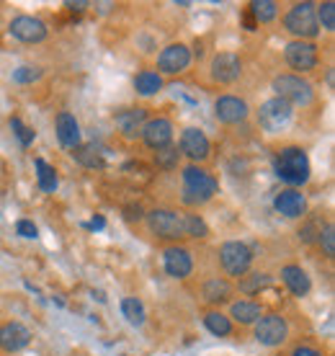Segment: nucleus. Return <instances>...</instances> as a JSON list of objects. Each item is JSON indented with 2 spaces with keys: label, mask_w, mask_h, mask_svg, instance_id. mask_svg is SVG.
<instances>
[{
  "label": "nucleus",
  "mask_w": 335,
  "mask_h": 356,
  "mask_svg": "<svg viewBox=\"0 0 335 356\" xmlns=\"http://www.w3.org/2000/svg\"><path fill=\"white\" fill-rule=\"evenodd\" d=\"M309 158L302 147H284L276 155V176L289 186H304L309 181Z\"/></svg>",
  "instance_id": "1"
},
{
  "label": "nucleus",
  "mask_w": 335,
  "mask_h": 356,
  "mask_svg": "<svg viewBox=\"0 0 335 356\" xmlns=\"http://www.w3.org/2000/svg\"><path fill=\"white\" fill-rule=\"evenodd\" d=\"M318 6L315 3H294L289 8V13L284 16V29L294 34L302 42H309L320 34V24H318Z\"/></svg>",
  "instance_id": "2"
},
{
  "label": "nucleus",
  "mask_w": 335,
  "mask_h": 356,
  "mask_svg": "<svg viewBox=\"0 0 335 356\" xmlns=\"http://www.w3.org/2000/svg\"><path fill=\"white\" fill-rule=\"evenodd\" d=\"M274 93H276V98L286 101L291 108L309 106V104L315 101V88H312V83L304 81L302 75H276Z\"/></svg>",
  "instance_id": "3"
},
{
  "label": "nucleus",
  "mask_w": 335,
  "mask_h": 356,
  "mask_svg": "<svg viewBox=\"0 0 335 356\" xmlns=\"http://www.w3.org/2000/svg\"><path fill=\"white\" fill-rule=\"evenodd\" d=\"M145 220H147L150 232L158 235V238H165V241L183 238V220H181V212H173V209H152V212L145 214Z\"/></svg>",
  "instance_id": "4"
},
{
  "label": "nucleus",
  "mask_w": 335,
  "mask_h": 356,
  "mask_svg": "<svg viewBox=\"0 0 335 356\" xmlns=\"http://www.w3.org/2000/svg\"><path fill=\"white\" fill-rule=\"evenodd\" d=\"M220 264L229 276H243L247 274V268L253 264V250L247 248L245 243L227 241L220 248Z\"/></svg>",
  "instance_id": "5"
},
{
  "label": "nucleus",
  "mask_w": 335,
  "mask_h": 356,
  "mask_svg": "<svg viewBox=\"0 0 335 356\" xmlns=\"http://www.w3.org/2000/svg\"><path fill=\"white\" fill-rule=\"evenodd\" d=\"M284 60H286V65H289L291 70H300V72L315 70L320 63L318 44L315 42L294 39V42H289V44L284 47Z\"/></svg>",
  "instance_id": "6"
},
{
  "label": "nucleus",
  "mask_w": 335,
  "mask_h": 356,
  "mask_svg": "<svg viewBox=\"0 0 335 356\" xmlns=\"http://www.w3.org/2000/svg\"><path fill=\"white\" fill-rule=\"evenodd\" d=\"M291 114H294V108L286 101L274 96L268 98L265 104H261V108H258V124L265 132H279V129H284L291 122Z\"/></svg>",
  "instance_id": "7"
},
{
  "label": "nucleus",
  "mask_w": 335,
  "mask_h": 356,
  "mask_svg": "<svg viewBox=\"0 0 335 356\" xmlns=\"http://www.w3.org/2000/svg\"><path fill=\"white\" fill-rule=\"evenodd\" d=\"M289 336V325H286V318L279 315V312H268V315H261L256 323V341L263 343V346H281Z\"/></svg>",
  "instance_id": "8"
},
{
  "label": "nucleus",
  "mask_w": 335,
  "mask_h": 356,
  "mask_svg": "<svg viewBox=\"0 0 335 356\" xmlns=\"http://www.w3.org/2000/svg\"><path fill=\"white\" fill-rule=\"evenodd\" d=\"M183 188L196 196H202L204 202H209V199L220 191V181H217L209 170L199 168V165H186L183 168Z\"/></svg>",
  "instance_id": "9"
},
{
  "label": "nucleus",
  "mask_w": 335,
  "mask_h": 356,
  "mask_svg": "<svg viewBox=\"0 0 335 356\" xmlns=\"http://www.w3.org/2000/svg\"><path fill=\"white\" fill-rule=\"evenodd\" d=\"M8 31L13 39L24 42V44H39V42H44L47 34H49V29H47L44 21L34 16H16L10 21Z\"/></svg>",
  "instance_id": "10"
},
{
  "label": "nucleus",
  "mask_w": 335,
  "mask_h": 356,
  "mask_svg": "<svg viewBox=\"0 0 335 356\" xmlns=\"http://www.w3.org/2000/svg\"><path fill=\"white\" fill-rule=\"evenodd\" d=\"M209 72H212V81L222 83V86H229L240 78L243 72V63L235 52H220L212 57V65H209Z\"/></svg>",
  "instance_id": "11"
},
{
  "label": "nucleus",
  "mask_w": 335,
  "mask_h": 356,
  "mask_svg": "<svg viewBox=\"0 0 335 356\" xmlns=\"http://www.w3.org/2000/svg\"><path fill=\"white\" fill-rule=\"evenodd\" d=\"M181 155L186 158H191L194 163H202L209 158V152H212V145H209V137L202 132V129H196V127H188L181 132Z\"/></svg>",
  "instance_id": "12"
},
{
  "label": "nucleus",
  "mask_w": 335,
  "mask_h": 356,
  "mask_svg": "<svg viewBox=\"0 0 335 356\" xmlns=\"http://www.w3.org/2000/svg\"><path fill=\"white\" fill-rule=\"evenodd\" d=\"M140 137L150 150H163V147H168L170 140H173V122L165 119V116L150 119V122H145Z\"/></svg>",
  "instance_id": "13"
},
{
  "label": "nucleus",
  "mask_w": 335,
  "mask_h": 356,
  "mask_svg": "<svg viewBox=\"0 0 335 356\" xmlns=\"http://www.w3.org/2000/svg\"><path fill=\"white\" fill-rule=\"evenodd\" d=\"M191 65V49L186 44H168L163 52L158 54V70L165 75H178Z\"/></svg>",
  "instance_id": "14"
},
{
  "label": "nucleus",
  "mask_w": 335,
  "mask_h": 356,
  "mask_svg": "<svg viewBox=\"0 0 335 356\" xmlns=\"http://www.w3.org/2000/svg\"><path fill=\"white\" fill-rule=\"evenodd\" d=\"M274 209L289 220H297V217H304L307 212V196L302 194L300 188H284L274 196Z\"/></svg>",
  "instance_id": "15"
},
{
  "label": "nucleus",
  "mask_w": 335,
  "mask_h": 356,
  "mask_svg": "<svg viewBox=\"0 0 335 356\" xmlns=\"http://www.w3.org/2000/svg\"><path fill=\"white\" fill-rule=\"evenodd\" d=\"M163 266H165L168 276L173 279H186V276L194 271V259L191 253L181 245H170V248L163 250Z\"/></svg>",
  "instance_id": "16"
},
{
  "label": "nucleus",
  "mask_w": 335,
  "mask_h": 356,
  "mask_svg": "<svg viewBox=\"0 0 335 356\" xmlns=\"http://www.w3.org/2000/svg\"><path fill=\"white\" fill-rule=\"evenodd\" d=\"M214 114H217V119H220L222 124H240V122L247 119L250 108L238 96H220L217 104H214Z\"/></svg>",
  "instance_id": "17"
},
{
  "label": "nucleus",
  "mask_w": 335,
  "mask_h": 356,
  "mask_svg": "<svg viewBox=\"0 0 335 356\" xmlns=\"http://www.w3.org/2000/svg\"><path fill=\"white\" fill-rule=\"evenodd\" d=\"M31 343V330L24 325V323H6L0 325V348L8 351V354H16L21 348H26Z\"/></svg>",
  "instance_id": "18"
},
{
  "label": "nucleus",
  "mask_w": 335,
  "mask_h": 356,
  "mask_svg": "<svg viewBox=\"0 0 335 356\" xmlns=\"http://www.w3.org/2000/svg\"><path fill=\"white\" fill-rule=\"evenodd\" d=\"M54 129H57V140H60L62 147H67V150L80 147V124L70 111L57 114V119H54Z\"/></svg>",
  "instance_id": "19"
},
{
  "label": "nucleus",
  "mask_w": 335,
  "mask_h": 356,
  "mask_svg": "<svg viewBox=\"0 0 335 356\" xmlns=\"http://www.w3.org/2000/svg\"><path fill=\"white\" fill-rule=\"evenodd\" d=\"M116 127H119V132L126 137V140H134V137H140L142 134V127L147 122V108H126V111H119L114 116Z\"/></svg>",
  "instance_id": "20"
},
{
  "label": "nucleus",
  "mask_w": 335,
  "mask_h": 356,
  "mask_svg": "<svg viewBox=\"0 0 335 356\" xmlns=\"http://www.w3.org/2000/svg\"><path fill=\"white\" fill-rule=\"evenodd\" d=\"M281 282L289 286V292L294 294V297H304V294H309V289H312V279H309L307 271L302 266H297V264H289V266L281 268Z\"/></svg>",
  "instance_id": "21"
},
{
  "label": "nucleus",
  "mask_w": 335,
  "mask_h": 356,
  "mask_svg": "<svg viewBox=\"0 0 335 356\" xmlns=\"http://www.w3.org/2000/svg\"><path fill=\"white\" fill-rule=\"evenodd\" d=\"M261 318V305L250 302V300H240V302L229 305V321L240 323V325H250Z\"/></svg>",
  "instance_id": "22"
},
{
  "label": "nucleus",
  "mask_w": 335,
  "mask_h": 356,
  "mask_svg": "<svg viewBox=\"0 0 335 356\" xmlns=\"http://www.w3.org/2000/svg\"><path fill=\"white\" fill-rule=\"evenodd\" d=\"M204 292V300L212 305H220V302H227L229 294H232V286H229L227 279H220V276H214V279H209V282H204L202 286Z\"/></svg>",
  "instance_id": "23"
},
{
  "label": "nucleus",
  "mask_w": 335,
  "mask_h": 356,
  "mask_svg": "<svg viewBox=\"0 0 335 356\" xmlns=\"http://www.w3.org/2000/svg\"><path fill=\"white\" fill-rule=\"evenodd\" d=\"M245 10L250 13V18L256 21L258 26H261V24H271L279 16V3H274V0H253Z\"/></svg>",
  "instance_id": "24"
},
{
  "label": "nucleus",
  "mask_w": 335,
  "mask_h": 356,
  "mask_svg": "<svg viewBox=\"0 0 335 356\" xmlns=\"http://www.w3.org/2000/svg\"><path fill=\"white\" fill-rule=\"evenodd\" d=\"M134 88L140 96H155L163 90V78H160V72L155 70H142L137 78H134Z\"/></svg>",
  "instance_id": "25"
},
{
  "label": "nucleus",
  "mask_w": 335,
  "mask_h": 356,
  "mask_svg": "<svg viewBox=\"0 0 335 356\" xmlns=\"http://www.w3.org/2000/svg\"><path fill=\"white\" fill-rule=\"evenodd\" d=\"M181 220H183V238H196V241H202V238L209 235V225L204 222L202 214L181 212Z\"/></svg>",
  "instance_id": "26"
},
{
  "label": "nucleus",
  "mask_w": 335,
  "mask_h": 356,
  "mask_svg": "<svg viewBox=\"0 0 335 356\" xmlns=\"http://www.w3.org/2000/svg\"><path fill=\"white\" fill-rule=\"evenodd\" d=\"M34 168H36V181H39V188L44 191V194H52L54 188H57V170L44 161V158H36L34 161Z\"/></svg>",
  "instance_id": "27"
},
{
  "label": "nucleus",
  "mask_w": 335,
  "mask_h": 356,
  "mask_svg": "<svg viewBox=\"0 0 335 356\" xmlns=\"http://www.w3.org/2000/svg\"><path fill=\"white\" fill-rule=\"evenodd\" d=\"M271 284V276L261 274V271H253V274H243L240 276V292L243 294H258L261 289Z\"/></svg>",
  "instance_id": "28"
},
{
  "label": "nucleus",
  "mask_w": 335,
  "mask_h": 356,
  "mask_svg": "<svg viewBox=\"0 0 335 356\" xmlns=\"http://www.w3.org/2000/svg\"><path fill=\"white\" fill-rule=\"evenodd\" d=\"M204 325H206V330L214 333V336H229V333H232V321H229L227 315L214 312V310L204 315Z\"/></svg>",
  "instance_id": "29"
},
{
  "label": "nucleus",
  "mask_w": 335,
  "mask_h": 356,
  "mask_svg": "<svg viewBox=\"0 0 335 356\" xmlns=\"http://www.w3.org/2000/svg\"><path fill=\"white\" fill-rule=\"evenodd\" d=\"M72 158H75L80 165H85V168H104V158H101V152L96 150V145H83V147H75Z\"/></svg>",
  "instance_id": "30"
},
{
  "label": "nucleus",
  "mask_w": 335,
  "mask_h": 356,
  "mask_svg": "<svg viewBox=\"0 0 335 356\" xmlns=\"http://www.w3.org/2000/svg\"><path fill=\"white\" fill-rule=\"evenodd\" d=\"M122 315L132 323V325H142V323H145V305H142L137 297H124Z\"/></svg>",
  "instance_id": "31"
},
{
  "label": "nucleus",
  "mask_w": 335,
  "mask_h": 356,
  "mask_svg": "<svg viewBox=\"0 0 335 356\" xmlns=\"http://www.w3.org/2000/svg\"><path fill=\"white\" fill-rule=\"evenodd\" d=\"M178 161H181V150L173 147V145H168L163 150H155V165H158L160 170L178 168Z\"/></svg>",
  "instance_id": "32"
},
{
  "label": "nucleus",
  "mask_w": 335,
  "mask_h": 356,
  "mask_svg": "<svg viewBox=\"0 0 335 356\" xmlns=\"http://www.w3.org/2000/svg\"><path fill=\"white\" fill-rule=\"evenodd\" d=\"M42 75H44L42 67H34V65H21V67L13 70V83H18V86H28V83L39 81Z\"/></svg>",
  "instance_id": "33"
},
{
  "label": "nucleus",
  "mask_w": 335,
  "mask_h": 356,
  "mask_svg": "<svg viewBox=\"0 0 335 356\" xmlns=\"http://www.w3.org/2000/svg\"><path fill=\"white\" fill-rule=\"evenodd\" d=\"M318 243L327 259H333L335 256V225L333 222H325V227H322L318 235Z\"/></svg>",
  "instance_id": "34"
},
{
  "label": "nucleus",
  "mask_w": 335,
  "mask_h": 356,
  "mask_svg": "<svg viewBox=\"0 0 335 356\" xmlns=\"http://www.w3.org/2000/svg\"><path fill=\"white\" fill-rule=\"evenodd\" d=\"M325 227V222L322 220H318V217H309L307 222L302 225V230H300V241L302 243H318V235H320V230Z\"/></svg>",
  "instance_id": "35"
},
{
  "label": "nucleus",
  "mask_w": 335,
  "mask_h": 356,
  "mask_svg": "<svg viewBox=\"0 0 335 356\" xmlns=\"http://www.w3.org/2000/svg\"><path fill=\"white\" fill-rule=\"evenodd\" d=\"M10 129H13V134L18 137V143L24 145V147H28V145L34 143V137H36V132L31 129V127H24V122L18 119V116H10Z\"/></svg>",
  "instance_id": "36"
},
{
  "label": "nucleus",
  "mask_w": 335,
  "mask_h": 356,
  "mask_svg": "<svg viewBox=\"0 0 335 356\" xmlns=\"http://www.w3.org/2000/svg\"><path fill=\"white\" fill-rule=\"evenodd\" d=\"M315 13H318L320 26L325 29V31H333V29H335V3H330V0H327V3L318 6V10H315Z\"/></svg>",
  "instance_id": "37"
},
{
  "label": "nucleus",
  "mask_w": 335,
  "mask_h": 356,
  "mask_svg": "<svg viewBox=\"0 0 335 356\" xmlns=\"http://www.w3.org/2000/svg\"><path fill=\"white\" fill-rule=\"evenodd\" d=\"M122 212H124V220H126V222H140V220H145V214H147L140 204H126Z\"/></svg>",
  "instance_id": "38"
},
{
  "label": "nucleus",
  "mask_w": 335,
  "mask_h": 356,
  "mask_svg": "<svg viewBox=\"0 0 335 356\" xmlns=\"http://www.w3.org/2000/svg\"><path fill=\"white\" fill-rule=\"evenodd\" d=\"M16 232L21 235V238H28V241L39 235V230H36V225L31 222V220H18V222H16Z\"/></svg>",
  "instance_id": "39"
},
{
  "label": "nucleus",
  "mask_w": 335,
  "mask_h": 356,
  "mask_svg": "<svg viewBox=\"0 0 335 356\" xmlns=\"http://www.w3.org/2000/svg\"><path fill=\"white\" fill-rule=\"evenodd\" d=\"M291 356H322L318 351V348H309V346H300V348H294L291 351Z\"/></svg>",
  "instance_id": "40"
},
{
  "label": "nucleus",
  "mask_w": 335,
  "mask_h": 356,
  "mask_svg": "<svg viewBox=\"0 0 335 356\" xmlns=\"http://www.w3.org/2000/svg\"><path fill=\"white\" fill-rule=\"evenodd\" d=\"M85 227H88V230H104V227H106V220H104V217H93Z\"/></svg>",
  "instance_id": "41"
},
{
  "label": "nucleus",
  "mask_w": 335,
  "mask_h": 356,
  "mask_svg": "<svg viewBox=\"0 0 335 356\" xmlns=\"http://www.w3.org/2000/svg\"><path fill=\"white\" fill-rule=\"evenodd\" d=\"M243 24H245L247 31H256V29H258V24L253 21V18H250V13H247V10L243 13Z\"/></svg>",
  "instance_id": "42"
},
{
  "label": "nucleus",
  "mask_w": 335,
  "mask_h": 356,
  "mask_svg": "<svg viewBox=\"0 0 335 356\" xmlns=\"http://www.w3.org/2000/svg\"><path fill=\"white\" fill-rule=\"evenodd\" d=\"M65 6H67L70 10H83L85 6H88V3H65Z\"/></svg>",
  "instance_id": "43"
}]
</instances>
